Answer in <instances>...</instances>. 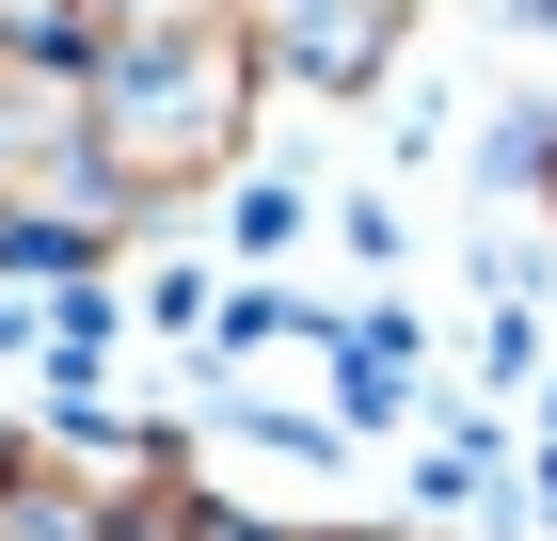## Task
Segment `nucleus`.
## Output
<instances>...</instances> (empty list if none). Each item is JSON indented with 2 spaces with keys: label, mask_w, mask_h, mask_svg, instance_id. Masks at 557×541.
Listing matches in <instances>:
<instances>
[{
  "label": "nucleus",
  "mask_w": 557,
  "mask_h": 541,
  "mask_svg": "<svg viewBox=\"0 0 557 541\" xmlns=\"http://www.w3.org/2000/svg\"><path fill=\"white\" fill-rule=\"evenodd\" d=\"M81 112H96V175L112 208H175L239 160L256 127V33L208 16V0H144L128 33L81 48Z\"/></svg>",
  "instance_id": "nucleus-1"
}]
</instances>
